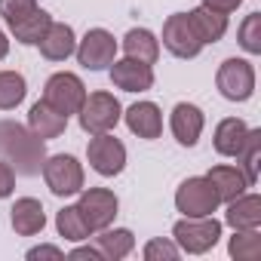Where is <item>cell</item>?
<instances>
[{
    "mask_svg": "<svg viewBox=\"0 0 261 261\" xmlns=\"http://www.w3.org/2000/svg\"><path fill=\"white\" fill-rule=\"evenodd\" d=\"M0 160H7L16 175H40L46 160V142L37 139L25 123L0 120Z\"/></svg>",
    "mask_w": 261,
    "mask_h": 261,
    "instance_id": "1",
    "label": "cell"
},
{
    "mask_svg": "<svg viewBox=\"0 0 261 261\" xmlns=\"http://www.w3.org/2000/svg\"><path fill=\"white\" fill-rule=\"evenodd\" d=\"M221 206L215 188L209 185L206 175H191L178 185L175 191V209L185 215V218H200V215H215Z\"/></svg>",
    "mask_w": 261,
    "mask_h": 261,
    "instance_id": "6",
    "label": "cell"
},
{
    "mask_svg": "<svg viewBox=\"0 0 261 261\" xmlns=\"http://www.w3.org/2000/svg\"><path fill=\"white\" fill-rule=\"evenodd\" d=\"M233 160H237V166L246 172L249 185L255 188V185H258V169H261V129H249V133H246V142H243V148H240V154H237Z\"/></svg>",
    "mask_w": 261,
    "mask_h": 261,
    "instance_id": "25",
    "label": "cell"
},
{
    "mask_svg": "<svg viewBox=\"0 0 261 261\" xmlns=\"http://www.w3.org/2000/svg\"><path fill=\"white\" fill-rule=\"evenodd\" d=\"M46 188L56 194V197H74L83 191L86 185V172H83V163L74 157V154H53L43 160V169H40Z\"/></svg>",
    "mask_w": 261,
    "mask_h": 261,
    "instance_id": "4",
    "label": "cell"
},
{
    "mask_svg": "<svg viewBox=\"0 0 261 261\" xmlns=\"http://www.w3.org/2000/svg\"><path fill=\"white\" fill-rule=\"evenodd\" d=\"M188 19H191V28H194V34L200 37L203 46L218 43V40L227 34V16H224V13H215V10L197 7V10L188 13Z\"/></svg>",
    "mask_w": 261,
    "mask_h": 261,
    "instance_id": "24",
    "label": "cell"
},
{
    "mask_svg": "<svg viewBox=\"0 0 261 261\" xmlns=\"http://www.w3.org/2000/svg\"><path fill=\"white\" fill-rule=\"evenodd\" d=\"M117 53H120V43H117V37L108 28H89L77 40V49H74L77 62L86 71H108L114 65Z\"/></svg>",
    "mask_w": 261,
    "mask_h": 261,
    "instance_id": "7",
    "label": "cell"
},
{
    "mask_svg": "<svg viewBox=\"0 0 261 261\" xmlns=\"http://www.w3.org/2000/svg\"><path fill=\"white\" fill-rule=\"evenodd\" d=\"M181 255V249L175 246V240H163V237H154L145 243L142 249V258L145 261H175Z\"/></svg>",
    "mask_w": 261,
    "mask_h": 261,
    "instance_id": "30",
    "label": "cell"
},
{
    "mask_svg": "<svg viewBox=\"0 0 261 261\" xmlns=\"http://www.w3.org/2000/svg\"><path fill=\"white\" fill-rule=\"evenodd\" d=\"M123 120L129 126V133L145 139V142H154L163 133V111L154 101H136V105H129L123 111Z\"/></svg>",
    "mask_w": 261,
    "mask_h": 261,
    "instance_id": "14",
    "label": "cell"
},
{
    "mask_svg": "<svg viewBox=\"0 0 261 261\" xmlns=\"http://www.w3.org/2000/svg\"><path fill=\"white\" fill-rule=\"evenodd\" d=\"M80 129L86 136H101V133H114L117 123L123 120V105L117 101L114 92H86L80 111H77Z\"/></svg>",
    "mask_w": 261,
    "mask_h": 261,
    "instance_id": "3",
    "label": "cell"
},
{
    "mask_svg": "<svg viewBox=\"0 0 261 261\" xmlns=\"http://www.w3.org/2000/svg\"><path fill=\"white\" fill-rule=\"evenodd\" d=\"M203 126H206V114L191 101H178L169 114V129H172V136L181 148H194L200 142Z\"/></svg>",
    "mask_w": 261,
    "mask_h": 261,
    "instance_id": "13",
    "label": "cell"
},
{
    "mask_svg": "<svg viewBox=\"0 0 261 261\" xmlns=\"http://www.w3.org/2000/svg\"><path fill=\"white\" fill-rule=\"evenodd\" d=\"M160 40H163V49L172 53L175 59H197L203 53V43L191 28L188 13H172L163 22V37Z\"/></svg>",
    "mask_w": 261,
    "mask_h": 261,
    "instance_id": "11",
    "label": "cell"
},
{
    "mask_svg": "<svg viewBox=\"0 0 261 261\" xmlns=\"http://www.w3.org/2000/svg\"><path fill=\"white\" fill-rule=\"evenodd\" d=\"M37 46H40V56L46 62H68L77 49V34L68 22H53Z\"/></svg>",
    "mask_w": 261,
    "mask_h": 261,
    "instance_id": "16",
    "label": "cell"
},
{
    "mask_svg": "<svg viewBox=\"0 0 261 261\" xmlns=\"http://www.w3.org/2000/svg\"><path fill=\"white\" fill-rule=\"evenodd\" d=\"M92 243L101 252V261H123L136 249V233L129 227H105L98 230V237L92 233Z\"/></svg>",
    "mask_w": 261,
    "mask_h": 261,
    "instance_id": "19",
    "label": "cell"
},
{
    "mask_svg": "<svg viewBox=\"0 0 261 261\" xmlns=\"http://www.w3.org/2000/svg\"><path fill=\"white\" fill-rule=\"evenodd\" d=\"M200 7H206V10H215V13H224V16H230V13H237V10L243 7V0H200Z\"/></svg>",
    "mask_w": 261,
    "mask_h": 261,
    "instance_id": "34",
    "label": "cell"
},
{
    "mask_svg": "<svg viewBox=\"0 0 261 261\" xmlns=\"http://www.w3.org/2000/svg\"><path fill=\"white\" fill-rule=\"evenodd\" d=\"M221 221L215 215H200V218H178L172 224V240L181 252L188 255H206L209 249L218 246L221 240Z\"/></svg>",
    "mask_w": 261,
    "mask_h": 261,
    "instance_id": "2",
    "label": "cell"
},
{
    "mask_svg": "<svg viewBox=\"0 0 261 261\" xmlns=\"http://www.w3.org/2000/svg\"><path fill=\"white\" fill-rule=\"evenodd\" d=\"M53 25V16L46 13V10H31V13H25L22 19H16V22H10L7 28H10V34L22 43V46H37L40 43V37L46 34V28Z\"/></svg>",
    "mask_w": 261,
    "mask_h": 261,
    "instance_id": "23",
    "label": "cell"
},
{
    "mask_svg": "<svg viewBox=\"0 0 261 261\" xmlns=\"http://www.w3.org/2000/svg\"><path fill=\"white\" fill-rule=\"evenodd\" d=\"M10 56V37H7V31L0 28V62H4Z\"/></svg>",
    "mask_w": 261,
    "mask_h": 261,
    "instance_id": "36",
    "label": "cell"
},
{
    "mask_svg": "<svg viewBox=\"0 0 261 261\" xmlns=\"http://www.w3.org/2000/svg\"><path fill=\"white\" fill-rule=\"evenodd\" d=\"M123 56L126 59H136V62H145V65H154L160 59V37L148 28H129L123 34V43H120Z\"/></svg>",
    "mask_w": 261,
    "mask_h": 261,
    "instance_id": "20",
    "label": "cell"
},
{
    "mask_svg": "<svg viewBox=\"0 0 261 261\" xmlns=\"http://www.w3.org/2000/svg\"><path fill=\"white\" fill-rule=\"evenodd\" d=\"M227 255L233 261H258L261 258V230H233L227 240Z\"/></svg>",
    "mask_w": 261,
    "mask_h": 261,
    "instance_id": "28",
    "label": "cell"
},
{
    "mask_svg": "<svg viewBox=\"0 0 261 261\" xmlns=\"http://www.w3.org/2000/svg\"><path fill=\"white\" fill-rule=\"evenodd\" d=\"M246 133H249L246 120H240V117H224V120L215 126V133H212V148H215V154H221V157H237L240 148H243V142H246Z\"/></svg>",
    "mask_w": 261,
    "mask_h": 261,
    "instance_id": "22",
    "label": "cell"
},
{
    "mask_svg": "<svg viewBox=\"0 0 261 261\" xmlns=\"http://www.w3.org/2000/svg\"><path fill=\"white\" fill-rule=\"evenodd\" d=\"M224 206L227 209H224L221 224H227L230 230H255V227H261V197L258 194L246 191V194L227 200Z\"/></svg>",
    "mask_w": 261,
    "mask_h": 261,
    "instance_id": "15",
    "label": "cell"
},
{
    "mask_svg": "<svg viewBox=\"0 0 261 261\" xmlns=\"http://www.w3.org/2000/svg\"><path fill=\"white\" fill-rule=\"evenodd\" d=\"M13 191H16V169L7 160H0V200L13 197Z\"/></svg>",
    "mask_w": 261,
    "mask_h": 261,
    "instance_id": "32",
    "label": "cell"
},
{
    "mask_svg": "<svg viewBox=\"0 0 261 261\" xmlns=\"http://www.w3.org/2000/svg\"><path fill=\"white\" fill-rule=\"evenodd\" d=\"M77 197L80 200L74 206L80 209V215H83V221L89 224L92 233H98V230L114 224L117 209H120V200H117L114 191H108V188H83Z\"/></svg>",
    "mask_w": 261,
    "mask_h": 261,
    "instance_id": "8",
    "label": "cell"
},
{
    "mask_svg": "<svg viewBox=\"0 0 261 261\" xmlns=\"http://www.w3.org/2000/svg\"><path fill=\"white\" fill-rule=\"evenodd\" d=\"M86 160H89V166H92L101 178H114V175H120V172L126 169V145H123L114 133L89 136Z\"/></svg>",
    "mask_w": 261,
    "mask_h": 261,
    "instance_id": "10",
    "label": "cell"
},
{
    "mask_svg": "<svg viewBox=\"0 0 261 261\" xmlns=\"http://www.w3.org/2000/svg\"><path fill=\"white\" fill-rule=\"evenodd\" d=\"M56 230H59V237H65L68 243H83V240L92 237V230H89V224L83 221V215H80L77 206H62V209L56 212Z\"/></svg>",
    "mask_w": 261,
    "mask_h": 261,
    "instance_id": "26",
    "label": "cell"
},
{
    "mask_svg": "<svg viewBox=\"0 0 261 261\" xmlns=\"http://www.w3.org/2000/svg\"><path fill=\"white\" fill-rule=\"evenodd\" d=\"M206 178H209V185L215 188V194H218L221 203H227V200H233V197H240V194H246V191L252 188L249 178H246V172H243L240 166H227V163L212 166V169L206 172Z\"/></svg>",
    "mask_w": 261,
    "mask_h": 261,
    "instance_id": "21",
    "label": "cell"
},
{
    "mask_svg": "<svg viewBox=\"0 0 261 261\" xmlns=\"http://www.w3.org/2000/svg\"><path fill=\"white\" fill-rule=\"evenodd\" d=\"M108 77L123 92H148L154 86V65L123 56V59H114V65L108 68Z\"/></svg>",
    "mask_w": 261,
    "mask_h": 261,
    "instance_id": "12",
    "label": "cell"
},
{
    "mask_svg": "<svg viewBox=\"0 0 261 261\" xmlns=\"http://www.w3.org/2000/svg\"><path fill=\"white\" fill-rule=\"evenodd\" d=\"M25 258H28V261H40V258H65V252H62L59 246H49V243H40V246H34V249H28V252H25Z\"/></svg>",
    "mask_w": 261,
    "mask_h": 261,
    "instance_id": "33",
    "label": "cell"
},
{
    "mask_svg": "<svg viewBox=\"0 0 261 261\" xmlns=\"http://www.w3.org/2000/svg\"><path fill=\"white\" fill-rule=\"evenodd\" d=\"M28 129H31L37 139L53 142V139H59L65 129H68V117L59 114L56 108H49V105L40 98V101H34L31 111H28Z\"/></svg>",
    "mask_w": 261,
    "mask_h": 261,
    "instance_id": "18",
    "label": "cell"
},
{
    "mask_svg": "<svg viewBox=\"0 0 261 261\" xmlns=\"http://www.w3.org/2000/svg\"><path fill=\"white\" fill-rule=\"evenodd\" d=\"M215 86L227 101H249L255 95V65L249 59H224L215 71Z\"/></svg>",
    "mask_w": 261,
    "mask_h": 261,
    "instance_id": "5",
    "label": "cell"
},
{
    "mask_svg": "<svg viewBox=\"0 0 261 261\" xmlns=\"http://www.w3.org/2000/svg\"><path fill=\"white\" fill-rule=\"evenodd\" d=\"M83 98H86V86L71 71H56L46 80V86H43V101L49 108H56L59 114H65V117L77 114L80 105H83Z\"/></svg>",
    "mask_w": 261,
    "mask_h": 261,
    "instance_id": "9",
    "label": "cell"
},
{
    "mask_svg": "<svg viewBox=\"0 0 261 261\" xmlns=\"http://www.w3.org/2000/svg\"><path fill=\"white\" fill-rule=\"evenodd\" d=\"M10 221H13V230L19 237H37L43 233L46 227V212H43V203L37 197H19L10 209Z\"/></svg>",
    "mask_w": 261,
    "mask_h": 261,
    "instance_id": "17",
    "label": "cell"
},
{
    "mask_svg": "<svg viewBox=\"0 0 261 261\" xmlns=\"http://www.w3.org/2000/svg\"><path fill=\"white\" fill-rule=\"evenodd\" d=\"M68 255H71V258H92V261H101V252L95 249V243H89V246H77V249H71Z\"/></svg>",
    "mask_w": 261,
    "mask_h": 261,
    "instance_id": "35",
    "label": "cell"
},
{
    "mask_svg": "<svg viewBox=\"0 0 261 261\" xmlns=\"http://www.w3.org/2000/svg\"><path fill=\"white\" fill-rule=\"evenodd\" d=\"M40 4L37 0H0V16H4V22L10 25V22H16V19H22L25 13H31V10H37Z\"/></svg>",
    "mask_w": 261,
    "mask_h": 261,
    "instance_id": "31",
    "label": "cell"
},
{
    "mask_svg": "<svg viewBox=\"0 0 261 261\" xmlns=\"http://www.w3.org/2000/svg\"><path fill=\"white\" fill-rule=\"evenodd\" d=\"M28 80L19 71H0V111H13L25 101Z\"/></svg>",
    "mask_w": 261,
    "mask_h": 261,
    "instance_id": "27",
    "label": "cell"
},
{
    "mask_svg": "<svg viewBox=\"0 0 261 261\" xmlns=\"http://www.w3.org/2000/svg\"><path fill=\"white\" fill-rule=\"evenodd\" d=\"M237 43L249 56H261V13H249L237 31Z\"/></svg>",
    "mask_w": 261,
    "mask_h": 261,
    "instance_id": "29",
    "label": "cell"
}]
</instances>
